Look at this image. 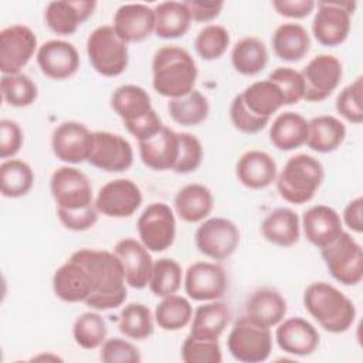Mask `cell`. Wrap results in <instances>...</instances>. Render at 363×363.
Instances as JSON below:
<instances>
[{
  "mask_svg": "<svg viewBox=\"0 0 363 363\" xmlns=\"http://www.w3.org/2000/svg\"><path fill=\"white\" fill-rule=\"evenodd\" d=\"M268 136L278 150H295L306 143L308 121L298 112H282L272 121Z\"/></svg>",
  "mask_w": 363,
  "mask_h": 363,
  "instance_id": "32",
  "label": "cell"
},
{
  "mask_svg": "<svg viewBox=\"0 0 363 363\" xmlns=\"http://www.w3.org/2000/svg\"><path fill=\"white\" fill-rule=\"evenodd\" d=\"M142 201V191L130 179H113L105 183L94 200L99 214L109 218H126L133 216Z\"/></svg>",
  "mask_w": 363,
  "mask_h": 363,
  "instance_id": "14",
  "label": "cell"
},
{
  "mask_svg": "<svg viewBox=\"0 0 363 363\" xmlns=\"http://www.w3.org/2000/svg\"><path fill=\"white\" fill-rule=\"evenodd\" d=\"M57 217L60 220V223L71 231H86L91 230L99 218V211L95 207V203L84 207V208H78V210H64V208H57Z\"/></svg>",
  "mask_w": 363,
  "mask_h": 363,
  "instance_id": "51",
  "label": "cell"
},
{
  "mask_svg": "<svg viewBox=\"0 0 363 363\" xmlns=\"http://www.w3.org/2000/svg\"><path fill=\"white\" fill-rule=\"evenodd\" d=\"M301 227L305 238L319 250L330 244L343 231L339 213L325 204L309 207L302 216Z\"/></svg>",
  "mask_w": 363,
  "mask_h": 363,
  "instance_id": "26",
  "label": "cell"
},
{
  "mask_svg": "<svg viewBox=\"0 0 363 363\" xmlns=\"http://www.w3.org/2000/svg\"><path fill=\"white\" fill-rule=\"evenodd\" d=\"M230 121L233 126L247 135H254L267 128L269 121L254 116L242 104L240 95H235L230 105Z\"/></svg>",
  "mask_w": 363,
  "mask_h": 363,
  "instance_id": "52",
  "label": "cell"
},
{
  "mask_svg": "<svg viewBox=\"0 0 363 363\" xmlns=\"http://www.w3.org/2000/svg\"><path fill=\"white\" fill-rule=\"evenodd\" d=\"M167 112L182 126H197L208 118L210 104L207 96L194 88L180 98L169 99Z\"/></svg>",
  "mask_w": 363,
  "mask_h": 363,
  "instance_id": "38",
  "label": "cell"
},
{
  "mask_svg": "<svg viewBox=\"0 0 363 363\" xmlns=\"http://www.w3.org/2000/svg\"><path fill=\"white\" fill-rule=\"evenodd\" d=\"M184 363H221L223 354L220 342L216 337H206L189 333L180 347Z\"/></svg>",
  "mask_w": 363,
  "mask_h": 363,
  "instance_id": "46",
  "label": "cell"
},
{
  "mask_svg": "<svg viewBox=\"0 0 363 363\" xmlns=\"http://www.w3.org/2000/svg\"><path fill=\"white\" fill-rule=\"evenodd\" d=\"M139 241L152 252H162L170 248L176 238L174 210L162 201L150 203L139 216Z\"/></svg>",
  "mask_w": 363,
  "mask_h": 363,
  "instance_id": "8",
  "label": "cell"
},
{
  "mask_svg": "<svg viewBox=\"0 0 363 363\" xmlns=\"http://www.w3.org/2000/svg\"><path fill=\"white\" fill-rule=\"evenodd\" d=\"M268 79L279 88L285 105H295L303 99L305 84L301 71L291 67H278L268 75Z\"/></svg>",
  "mask_w": 363,
  "mask_h": 363,
  "instance_id": "49",
  "label": "cell"
},
{
  "mask_svg": "<svg viewBox=\"0 0 363 363\" xmlns=\"http://www.w3.org/2000/svg\"><path fill=\"white\" fill-rule=\"evenodd\" d=\"M113 252L122 264L126 285L135 289L146 288L155 262L150 251L139 240L126 237L115 244Z\"/></svg>",
  "mask_w": 363,
  "mask_h": 363,
  "instance_id": "19",
  "label": "cell"
},
{
  "mask_svg": "<svg viewBox=\"0 0 363 363\" xmlns=\"http://www.w3.org/2000/svg\"><path fill=\"white\" fill-rule=\"evenodd\" d=\"M244 106L257 118L271 121L272 115L285 106L279 88L267 79L255 81L238 94Z\"/></svg>",
  "mask_w": 363,
  "mask_h": 363,
  "instance_id": "31",
  "label": "cell"
},
{
  "mask_svg": "<svg viewBox=\"0 0 363 363\" xmlns=\"http://www.w3.org/2000/svg\"><path fill=\"white\" fill-rule=\"evenodd\" d=\"M153 316L159 328L167 332H176L186 328L191 322L193 308L187 298L173 294L160 298Z\"/></svg>",
  "mask_w": 363,
  "mask_h": 363,
  "instance_id": "40",
  "label": "cell"
},
{
  "mask_svg": "<svg viewBox=\"0 0 363 363\" xmlns=\"http://www.w3.org/2000/svg\"><path fill=\"white\" fill-rule=\"evenodd\" d=\"M50 191L57 208L78 210L94 204V190L88 176L67 164L55 169L50 179Z\"/></svg>",
  "mask_w": 363,
  "mask_h": 363,
  "instance_id": "11",
  "label": "cell"
},
{
  "mask_svg": "<svg viewBox=\"0 0 363 363\" xmlns=\"http://www.w3.org/2000/svg\"><path fill=\"white\" fill-rule=\"evenodd\" d=\"M227 349L238 362H265L272 352L271 329L261 326L247 315H242L233 323L227 337Z\"/></svg>",
  "mask_w": 363,
  "mask_h": 363,
  "instance_id": "7",
  "label": "cell"
},
{
  "mask_svg": "<svg viewBox=\"0 0 363 363\" xmlns=\"http://www.w3.org/2000/svg\"><path fill=\"white\" fill-rule=\"evenodd\" d=\"M274 10L286 18H305L316 7L313 0H274Z\"/></svg>",
  "mask_w": 363,
  "mask_h": 363,
  "instance_id": "55",
  "label": "cell"
},
{
  "mask_svg": "<svg viewBox=\"0 0 363 363\" xmlns=\"http://www.w3.org/2000/svg\"><path fill=\"white\" fill-rule=\"evenodd\" d=\"M230 41V33L224 26L207 24L196 35L194 50L201 60L214 61L225 54Z\"/></svg>",
  "mask_w": 363,
  "mask_h": 363,
  "instance_id": "45",
  "label": "cell"
},
{
  "mask_svg": "<svg viewBox=\"0 0 363 363\" xmlns=\"http://www.w3.org/2000/svg\"><path fill=\"white\" fill-rule=\"evenodd\" d=\"M24 133L21 126L11 119L0 121V157L3 160L13 159L21 149Z\"/></svg>",
  "mask_w": 363,
  "mask_h": 363,
  "instance_id": "53",
  "label": "cell"
},
{
  "mask_svg": "<svg viewBox=\"0 0 363 363\" xmlns=\"http://www.w3.org/2000/svg\"><path fill=\"white\" fill-rule=\"evenodd\" d=\"M240 230L228 218L207 217L194 233L197 250L213 261L230 258L240 245Z\"/></svg>",
  "mask_w": 363,
  "mask_h": 363,
  "instance_id": "10",
  "label": "cell"
},
{
  "mask_svg": "<svg viewBox=\"0 0 363 363\" xmlns=\"http://www.w3.org/2000/svg\"><path fill=\"white\" fill-rule=\"evenodd\" d=\"M0 91L4 102L14 108H27L37 101V84L26 74L1 75Z\"/></svg>",
  "mask_w": 363,
  "mask_h": 363,
  "instance_id": "42",
  "label": "cell"
},
{
  "mask_svg": "<svg viewBox=\"0 0 363 363\" xmlns=\"http://www.w3.org/2000/svg\"><path fill=\"white\" fill-rule=\"evenodd\" d=\"M99 359L105 363H139L142 356L132 342L122 337H109L101 346Z\"/></svg>",
  "mask_w": 363,
  "mask_h": 363,
  "instance_id": "50",
  "label": "cell"
},
{
  "mask_svg": "<svg viewBox=\"0 0 363 363\" xmlns=\"http://www.w3.org/2000/svg\"><path fill=\"white\" fill-rule=\"evenodd\" d=\"M231 311L221 301H208L197 306L190 322V333L218 339L230 323Z\"/></svg>",
  "mask_w": 363,
  "mask_h": 363,
  "instance_id": "37",
  "label": "cell"
},
{
  "mask_svg": "<svg viewBox=\"0 0 363 363\" xmlns=\"http://www.w3.org/2000/svg\"><path fill=\"white\" fill-rule=\"evenodd\" d=\"M320 257L335 281L353 286L363 279V250L350 233L342 231L330 244L320 248Z\"/></svg>",
  "mask_w": 363,
  "mask_h": 363,
  "instance_id": "6",
  "label": "cell"
},
{
  "mask_svg": "<svg viewBox=\"0 0 363 363\" xmlns=\"http://www.w3.org/2000/svg\"><path fill=\"white\" fill-rule=\"evenodd\" d=\"M35 33L24 24H11L0 31V71L3 75L18 74L37 54Z\"/></svg>",
  "mask_w": 363,
  "mask_h": 363,
  "instance_id": "12",
  "label": "cell"
},
{
  "mask_svg": "<svg viewBox=\"0 0 363 363\" xmlns=\"http://www.w3.org/2000/svg\"><path fill=\"white\" fill-rule=\"evenodd\" d=\"M191 21L197 23H210L216 20L224 9V1H199V0H189L184 1Z\"/></svg>",
  "mask_w": 363,
  "mask_h": 363,
  "instance_id": "56",
  "label": "cell"
},
{
  "mask_svg": "<svg viewBox=\"0 0 363 363\" xmlns=\"http://www.w3.org/2000/svg\"><path fill=\"white\" fill-rule=\"evenodd\" d=\"M112 27L125 43H142L155 33V11L147 4H122L113 16Z\"/></svg>",
  "mask_w": 363,
  "mask_h": 363,
  "instance_id": "23",
  "label": "cell"
},
{
  "mask_svg": "<svg viewBox=\"0 0 363 363\" xmlns=\"http://www.w3.org/2000/svg\"><path fill=\"white\" fill-rule=\"evenodd\" d=\"M235 176L244 187L251 190H262L275 183L278 166L269 153L252 149L242 153L237 160Z\"/></svg>",
  "mask_w": 363,
  "mask_h": 363,
  "instance_id": "25",
  "label": "cell"
},
{
  "mask_svg": "<svg viewBox=\"0 0 363 363\" xmlns=\"http://www.w3.org/2000/svg\"><path fill=\"white\" fill-rule=\"evenodd\" d=\"M106 322L98 312H84L74 320V340L79 347L85 350H94L101 347L102 343L106 340Z\"/></svg>",
  "mask_w": 363,
  "mask_h": 363,
  "instance_id": "43",
  "label": "cell"
},
{
  "mask_svg": "<svg viewBox=\"0 0 363 363\" xmlns=\"http://www.w3.org/2000/svg\"><path fill=\"white\" fill-rule=\"evenodd\" d=\"M268 64V48L262 40L250 35L238 40L231 50V65L241 75H257Z\"/></svg>",
  "mask_w": 363,
  "mask_h": 363,
  "instance_id": "36",
  "label": "cell"
},
{
  "mask_svg": "<svg viewBox=\"0 0 363 363\" xmlns=\"http://www.w3.org/2000/svg\"><path fill=\"white\" fill-rule=\"evenodd\" d=\"M274 54L286 62H296L311 50V37L306 28L298 23L279 24L271 38Z\"/></svg>",
  "mask_w": 363,
  "mask_h": 363,
  "instance_id": "30",
  "label": "cell"
},
{
  "mask_svg": "<svg viewBox=\"0 0 363 363\" xmlns=\"http://www.w3.org/2000/svg\"><path fill=\"white\" fill-rule=\"evenodd\" d=\"M94 0H57L50 1L44 11L47 27L57 35H71L95 11Z\"/></svg>",
  "mask_w": 363,
  "mask_h": 363,
  "instance_id": "22",
  "label": "cell"
},
{
  "mask_svg": "<svg viewBox=\"0 0 363 363\" xmlns=\"http://www.w3.org/2000/svg\"><path fill=\"white\" fill-rule=\"evenodd\" d=\"M40 71L54 81L71 78L79 69V54L74 44L64 40H48L35 54Z\"/></svg>",
  "mask_w": 363,
  "mask_h": 363,
  "instance_id": "18",
  "label": "cell"
},
{
  "mask_svg": "<svg viewBox=\"0 0 363 363\" xmlns=\"http://www.w3.org/2000/svg\"><path fill=\"white\" fill-rule=\"evenodd\" d=\"M346 139L345 123L333 115H319L308 121L306 146L318 153H330Z\"/></svg>",
  "mask_w": 363,
  "mask_h": 363,
  "instance_id": "33",
  "label": "cell"
},
{
  "mask_svg": "<svg viewBox=\"0 0 363 363\" xmlns=\"http://www.w3.org/2000/svg\"><path fill=\"white\" fill-rule=\"evenodd\" d=\"M363 78L357 77L352 84L346 85L336 96L337 113L350 123L363 122Z\"/></svg>",
  "mask_w": 363,
  "mask_h": 363,
  "instance_id": "47",
  "label": "cell"
},
{
  "mask_svg": "<svg viewBox=\"0 0 363 363\" xmlns=\"http://www.w3.org/2000/svg\"><path fill=\"white\" fill-rule=\"evenodd\" d=\"M308 102H320L329 98L340 85L343 77L342 62L330 54H319L313 57L301 71Z\"/></svg>",
  "mask_w": 363,
  "mask_h": 363,
  "instance_id": "13",
  "label": "cell"
},
{
  "mask_svg": "<svg viewBox=\"0 0 363 363\" xmlns=\"http://www.w3.org/2000/svg\"><path fill=\"white\" fill-rule=\"evenodd\" d=\"M94 132L77 121L60 123L51 135V149L54 156L67 164L88 162L92 149Z\"/></svg>",
  "mask_w": 363,
  "mask_h": 363,
  "instance_id": "17",
  "label": "cell"
},
{
  "mask_svg": "<svg viewBox=\"0 0 363 363\" xmlns=\"http://www.w3.org/2000/svg\"><path fill=\"white\" fill-rule=\"evenodd\" d=\"M325 179L322 163L306 153H298L286 160L278 172L275 186L285 201L291 204L309 203Z\"/></svg>",
  "mask_w": 363,
  "mask_h": 363,
  "instance_id": "4",
  "label": "cell"
},
{
  "mask_svg": "<svg viewBox=\"0 0 363 363\" xmlns=\"http://www.w3.org/2000/svg\"><path fill=\"white\" fill-rule=\"evenodd\" d=\"M52 291L62 302L85 303L94 292V285L85 265L69 257L55 269L52 275Z\"/></svg>",
  "mask_w": 363,
  "mask_h": 363,
  "instance_id": "20",
  "label": "cell"
},
{
  "mask_svg": "<svg viewBox=\"0 0 363 363\" xmlns=\"http://www.w3.org/2000/svg\"><path fill=\"white\" fill-rule=\"evenodd\" d=\"M184 291L193 301H218L227 291L228 278L221 265L210 261H197L184 272Z\"/></svg>",
  "mask_w": 363,
  "mask_h": 363,
  "instance_id": "16",
  "label": "cell"
},
{
  "mask_svg": "<svg viewBox=\"0 0 363 363\" xmlns=\"http://www.w3.org/2000/svg\"><path fill=\"white\" fill-rule=\"evenodd\" d=\"M286 312L288 305L285 298L274 288H259L245 302V315L268 329L282 322Z\"/></svg>",
  "mask_w": 363,
  "mask_h": 363,
  "instance_id": "27",
  "label": "cell"
},
{
  "mask_svg": "<svg viewBox=\"0 0 363 363\" xmlns=\"http://www.w3.org/2000/svg\"><path fill=\"white\" fill-rule=\"evenodd\" d=\"M204 150L200 139L189 132H179V157L173 172L189 174L196 172L203 162Z\"/></svg>",
  "mask_w": 363,
  "mask_h": 363,
  "instance_id": "48",
  "label": "cell"
},
{
  "mask_svg": "<svg viewBox=\"0 0 363 363\" xmlns=\"http://www.w3.org/2000/svg\"><path fill=\"white\" fill-rule=\"evenodd\" d=\"M88 163L106 173H121L133 164L132 145L119 133L94 132Z\"/></svg>",
  "mask_w": 363,
  "mask_h": 363,
  "instance_id": "15",
  "label": "cell"
},
{
  "mask_svg": "<svg viewBox=\"0 0 363 363\" xmlns=\"http://www.w3.org/2000/svg\"><path fill=\"white\" fill-rule=\"evenodd\" d=\"M142 163L156 172L173 170L179 157V132L163 126L147 140L138 142Z\"/></svg>",
  "mask_w": 363,
  "mask_h": 363,
  "instance_id": "24",
  "label": "cell"
},
{
  "mask_svg": "<svg viewBox=\"0 0 363 363\" xmlns=\"http://www.w3.org/2000/svg\"><path fill=\"white\" fill-rule=\"evenodd\" d=\"M88 269L94 292L85 305L94 311H108L119 308L128 296V285L122 264L113 251L81 248L71 254Z\"/></svg>",
  "mask_w": 363,
  "mask_h": 363,
  "instance_id": "1",
  "label": "cell"
},
{
  "mask_svg": "<svg viewBox=\"0 0 363 363\" xmlns=\"http://www.w3.org/2000/svg\"><path fill=\"white\" fill-rule=\"evenodd\" d=\"M118 328L128 339L145 340L150 337L155 330V316L146 305L132 302L122 308Z\"/></svg>",
  "mask_w": 363,
  "mask_h": 363,
  "instance_id": "41",
  "label": "cell"
},
{
  "mask_svg": "<svg viewBox=\"0 0 363 363\" xmlns=\"http://www.w3.org/2000/svg\"><path fill=\"white\" fill-rule=\"evenodd\" d=\"M153 11L155 34L163 40L183 37L193 23L184 1H162L153 7Z\"/></svg>",
  "mask_w": 363,
  "mask_h": 363,
  "instance_id": "35",
  "label": "cell"
},
{
  "mask_svg": "<svg viewBox=\"0 0 363 363\" xmlns=\"http://www.w3.org/2000/svg\"><path fill=\"white\" fill-rule=\"evenodd\" d=\"M163 126L164 125H163L160 116L157 115V112L155 109H152L147 115L139 118L138 121L125 125L126 130L132 136H135L138 142H143V140L150 139L152 136L159 133Z\"/></svg>",
  "mask_w": 363,
  "mask_h": 363,
  "instance_id": "54",
  "label": "cell"
},
{
  "mask_svg": "<svg viewBox=\"0 0 363 363\" xmlns=\"http://www.w3.org/2000/svg\"><path fill=\"white\" fill-rule=\"evenodd\" d=\"M183 282V271L177 261L172 258H159L153 262L149 289L157 298L176 294Z\"/></svg>",
  "mask_w": 363,
  "mask_h": 363,
  "instance_id": "44",
  "label": "cell"
},
{
  "mask_svg": "<svg viewBox=\"0 0 363 363\" xmlns=\"http://www.w3.org/2000/svg\"><path fill=\"white\" fill-rule=\"evenodd\" d=\"M275 340L279 349L294 356H309L319 346V332L302 316L284 319L277 325Z\"/></svg>",
  "mask_w": 363,
  "mask_h": 363,
  "instance_id": "21",
  "label": "cell"
},
{
  "mask_svg": "<svg viewBox=\"0 0 363 363\" xmlns=\"http://www.w3.org/2000/svg\"><path fill=\"white\" fill-rule=\"evenodd\" d=\"M262 237L277 247H292L299 241L301 220L288 207H278L268 213L261 223Z\"/></svg>",
  "mask_w": 363,
  "mask_h": 363,
  "instance_id": "29",
  "label": "cell"
},
{
  "mask_svg": "<svg viewBox=\"0 0 363 363\" xmlns=\"http://www.w3.org/2000/svg\"><path fill=\"white\" fill-rule=\"evenodd\" d=\"M199 69L191 54L180 45L156 50L152 60V86L169 99L180 98L194 89Z\"/></svg>",
  "mask_w": 363,
  "mask_h": 363,
  "instance_id": "2",
  "label": "cell"
},
{
  "mask_svg": "<svg viewBox=\"0 0 363 363\" xmlns=\"http://www.w3.org/2000/svg\"><path fill=\"white\" fill-rule=\"evenodd\" d=\"M111 106L122 119L123 125L132 123L155 109L152 106V99L147 91L135 84H125L118 86L112 92Z\"/></svg>",
  "mask_w": 363,
  "mask_h": 363,
  "instance_id": "34",
  "label": "cell"
},
{
  "mask_svg": "<svg viewBox=\"0 0 363 363\" xmlns=\"http://www.w3.org/2000/svg\"><path fill=\"white\" fill-rule=\"evenodd\" d=\"M174 213L186 223L206 220L214 207L211 190L200 183H190L179 189L173 200Z\"/></svg>",
  "mask_w": 363,
  "mask_h": 363,
  "instance_id": "28",
  "label": "cell"
},
{
  "mask_svg": "<svg viewBox=\"0 0 363 363\" xmlns=\"http://www.w3.org/2000/svg\"><path fill=\"white\" fill-rule=\"evenodd\" d=\"M342 223L352 231L360 234L363 231V199L359 196L350 200L340 217Z\"/></svg>",
  "mask_w": 363,
  "mask_h": 363,
  "instance_id": "57",
  "label": "cell"
},
{
  "mask_svg": "<svg viewBox=\"0 0 363 363\" xmlns=\"http://www.w3.org/2000/svg\"><path fill=\"white\" fill-rule=\"evenodd\" d=\"M86 55L91 67L106 78L123 74L129 64L128 43L115 33L112 26H99L88 35Z\"/></svg>",
  "mask_w": 363,
  "mask_h": 363,
  "instance_id": "5",
  "label": "cell"
},
{
  "mask_svg": "<svg viewBox=\"0 0 363 363\" xmlns=\"http://www.w3.org/2000/svg\"><path fill=\"white\" fill-rule=\"evenodd\" d=\"M302 302L308 313L329 333L347 332L356 319L353 301L325 281L309 284L303 291Z\"/></svg>",
  "mask_w": 363,
  "mask_h": 363,
  "instance_id": "3",
  "label": "cell"
},
{
  "mask_svg": "<svg viewBox=\"0 0 363 363\" xmlns=\"http://www.w3.org/2000/svg\"><path fill=\"white\" fill-rule=\"evenodd\" d=\"M34 172L21 159H7L0 164V189L7 199H18L30 193L34 186Z\"/></svg>",
  "mask_w": 363,
  "mask_h": 363,
  "instance_id": "39",
  "label": "cell"
},
{
  "mask_svg": "<svg viewBox=\"0 0 363 363\" xmlns=\"http://www.w3.org/2000/svg\"><path fill=\"white\" fill-rule=\"evenodd\" d=\"M312 20V34L325 47H336L346 41L350 27L354 1H319Z\"/></svg>",
  "mask_w": 363,
  "mask_h": 363,
  "instance_id": "9",
  "label": "cell"
}]
</instances>
